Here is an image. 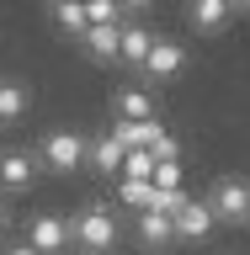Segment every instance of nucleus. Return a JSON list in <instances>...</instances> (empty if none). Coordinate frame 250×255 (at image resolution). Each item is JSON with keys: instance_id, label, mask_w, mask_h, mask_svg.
I'll return each mask as SVG.
<instances>
[{"instance_id": "nucleus-12", "label": "nucleus", "mask_w": 250, "mask_h": 255, "mask_svg": "<svg viewBox=\"0 0 250 255\" xmlns=\"http://www.w3.org/2000/svg\"><path fill=\"white\" fill-rule=\"evenodd\" d=\"M117 202L133 207V213H149V207L160 202V191H155V181H128V175H117Z\"/></svg>"}, {"instance_id": "nucleus-21", "label": "nucleus", "mask_w": 250, "mask_h": 255, "mask_svg": "<svg viewBox=\"0 0 250 255\" xmlns=\"http://www.w3.org/2000/svg\"><path fill=\"white\" fill-rule=\"evenodd\" d=\"M5 223H11V213H5V202H0V234H5Z\"/></svg>"}, {"instance_id": "nucleus-3", "label": "nucleus", "mask_w": 250, "mask_h": 255, "mask_svg": "<svg viewBox=\"0 0 250 255\" xmlns=\"http://www.w3.org/2000/svg\"><path fill=\"white\" fill-rule=\"evenodd\" d=\"M208 207H213L219 218H229V223H245V213H250V181H240V175H224V181H213V191H208Z\"/></svg>"}, {"instance_id": "nucleus-15", "label": "nucleus", "mask_w": 250, "mask_h": 255, "mask_svg": "<svg viewBox=\"0 0 250 255\" xmlns=\"http://www.w3.org/2000/svg\"><path fill=\"white\" fill-rule=\"evenodd\" d=\"M192 27H203V32H219L224 21H229V16H235V5H229V0H197V5H192Z\"/></svg>"}, {"instance_id": "nucleus-8", "label": "nucleus", "mask_w": 250, "mask_h": 255, "mask_svg": "<svg viewBox=\"0 0 250 255\" xmlns=\"http://www.w3.org/2000/svg\"><path fill=\"white\" fill-rule=\"evenodd\" d=\"M107 133L123 143V154H133V149H155V143L165 138V123H160V117L155 123H112Z\"/></svg>"}, {"instance_id": "nucleus-6", "label": "nucleus", "mask_w": 250, "mask_h": 255, "mask_svg": "<svg viewBox=\"0 0 250 255\" xmlns=\"http://www.w3.org/2000/svg\"><path fill=\"white\" fill-rule=\"evenodd\" d=\"M213 223H219V213L208 207V197H192V202L176 213V234H181V239H208Z\"/></svg>"}, {"instance_id": "nucleus-19", "label": "nucleus", "mask_w": 250, "mask_h": 255, "mask_svg": "<svg viewBox=\"0 0 250 255\" xmlns=\"http://www.w3.org/2000/svg\"><path fill=\"white\" fill-rule=\"evenodd\" d=\"M149 181H155L160 197H165V191H181V165H155V175H149Z\"/></svg>"}, {"instance_id": "nucleus-4", "label": "nucleus", "mask_w": 250, "mask_h": 255, "mask_svg": "<svg viewBox=\"0 0 250 255\" xmlns=\"http://www.w3.org/2000/svg\"><path fill=\"white\" fill-rule=\"evenodd\" d=\"M27 245L37 255H59L64 245H69V223L59 218V213H32V223H27Z\"/></svg>"}, {"instance_id": "nucleus-16", "label": "nucleus", "mask_w": 250, "mask_h": 255, "mask_svg": "<svg viewBox=\"0 0 250 255\" xmlns=\"http://www.w3.org/2000/svg\"><path fill=\"white\" fill-rule=\"evenodd\" d=\"M27 112V85L21 80H0V123H16Z\"/></svg>"}, {"instance_id": "nucleus-11", "label": "nucleus", "mask_w": 250, "mask_h": 255, "mask_svg": "<svg viewBox=\"0 0 250 255\" xmlns=\"http://www.w3.org/2000/svg\"><path fill=\"white\" fill-rule=\"evenodd\" d=\"M80 48H85L91 59H117V53H123V27H91L80 37Z\"/></svg>"}, {"instance_id": "nucleus-9", "label": "nucleus", "mask_w": 250, "mask_h": 255, "mask_svg": "<svg viewBox=\"0 0 250 255\" xmlns=\"http://www.w3.org/2000/svg\"><path fill=\"white\" fill-rule=\"evenodd\" d=\"M155 37H160V32H149L144 21H123V53H117V64H128V69H144V59H149Z\"/></svg>"}, {"instance_id": "nucleus-1", "label": "nucleus", "mask_w": 250, "mask_h": 255, "mask_svg": "<svg viewBox=\"0 0 250 255\" xmlns=\"http://www.w3.org/2000/svg\"><path fill=\"white\" fill-rule=\"evenodd\" d=\"M69 245H80V250H91V255H107L117 245V213L107 202H85L69 218Z\"/></svg>"}, {"instance_id": "nucleus-18", "label": "nucleus", "mask_w": 250, "mask_h": 255, "mask_svg": "<svg viewBox=\"0 0 250 255\" xmlns=\"http://www.w3.org/2000/svg\"><path fill=\"white\" fill-rule=\"evenodd\" d=\"M123 175H128V181H149V175H155V154H149V149L123 154Z\"/></svg>"}, {"instance_id": "nucleus-7", "label": "nucleus", "mask_w": 250, "mask_h": 255, "mask_svg": "<svg viewBox=\"0 0 250 255\" xmlns=\"http://www.w3.org/2000/svg\"><path fill=\"white\" fill-rule=\"evenodd\" d=\"M32 175H37V154H32V149H5V154H0V186L5 191L32 186Z\"/></svg>"}, {"instance_id": "nucleus-20", "label": "nucleus", "mask_w": 250, "mask_h": 255, "mask_svg": "<svg viewBox=\"0 0 250 255\" xmlns=\"http://www.w3.org/2000/svg\"><path fill=\"white\" fill-rule=\"evenodd\" d=\"M5 255H37V250H32V245H11Z\"/></svg>"}, {"instance_id": "nucleus-17", "label": "nucleus", "mask_w": 250, "mask_h": 255, "mask_svg": "<svg viewBox=\"0 0 250 255\" xmlns=\"http://www.w3.org/2000/svg\"><path fill=\"white\" fill-rule=\"evenodd\" d=\"M53 21H59L64 32H69V37H85V32H91V21H85V5H53Z\"/></svg>"}, {"instance_id": "nucleus-13", "label": "nucleus", "mask_w": 250, "mask_h": 255, "mask_svg": "<svg viewBox=\"0 0 250 255\" xmlns=\"http://www.w3.org/2000/svg\"><path fill=\"white\" fill-rule=\"evenodd\" d=\"M85 159H91L96 170H107V175H123V143L112 138V133H101V138H91V149H85Z\"/></svg>"}, {"instance_id": "nucleus-14", "label": "nucleus", "mask_w": 250, "mask_h": 255, "mask_svg": "<svg viewBox=\"0 0 250 255\" xmlns=\"http://www.w3.org/2000/svg\"><path fill=\"white\" fill-rule=\"evenodd\" d=\"M139 239H144V245H171V239H176V218L160 213V207L139 213Z\"/></svg>"}, {"instance_id": "nucleus-2", "label": "nucleus", "mask_w": 250, "mask_h": 255, "mask_svg": "<svg viewBox=\"0 0 250 255\" xmlns=\"http://www.w3.org/2000/svg\"><path fill=\"white\" fill-rule=\"evenodd\" d=\"M85 149H91V143L80 138L75 128H53V133L43 138V165H48V170H80Z\"/></svg>"}, {"instance_id": "nucleus-10", "label": "nucleus", "mask_w": 250, "mask_h": 255, "mask_svg": "<svg viewBox=\"0 0 250 255\" xmlns=\"http://www.w3.org/2000/svg\"><path fill=\"white\" fill-rule=\"evenodd\" d=\"M117 123H155V101L149 91H117Z\"/></svg>"}, {"instance_id": "nucleus-5", "label": "nucleus", "mask_w": 250, "mask_h": 255, "mask_svg": "<svg viewBox=\"0 0 250 255\" xmlns=\"http://www.w3.org/2000/svg\"><path fill=\"white\" fill-rule=\"evenodd\" d=\"M181 64H187V48L176 43V37H155L149 59H144V75L149 80H171V75H181Z\"/></svg>"}, {"instance_id": "nucleus-22", "label": "nucleus", "mask_w": 250, "mask_h": 255, "mask_svg": "<svg viewBox=\"0 0 250 255\" xmlns=\"http://www.w3.org/2000/svg\"><path fill=\"white\" fill-rule=\"evenodd\" d=\"M245 223H250V213H245Z\"/></svg>"}]
</instances>
